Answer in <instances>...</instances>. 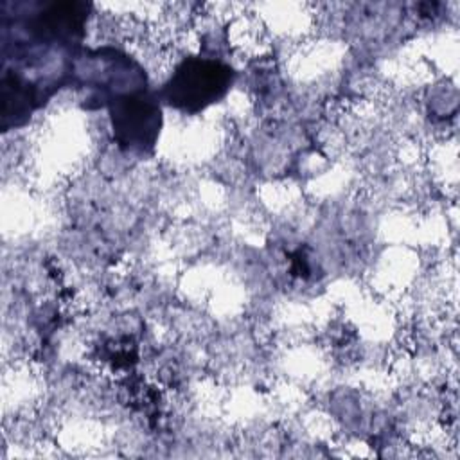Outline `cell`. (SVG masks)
<instances>
[{"label": "cell", "instance_id": "1", "mask_svg": "<svg viewBox=\"0 0 460 460\" xmlns=\"http://www.w3.org/2000/svg\"><path fill=\"white\" fill-rule=\"evenodd\" d=\"M88 9L83 2H38L29 5L27 14L4 16V129L23 124L59 88L68 58L84 34Z\"/></svg>", "mask_w": 460, "mask_h": 460}, {"label": "cell", "instance_id": "2", "mask_svg": "<svg viewBox=\"0 0 460 460\" xmlns=\"http://www.w3.org/2000/svg\"><path fill=\"white\" fill-rule=\"evenodd\" d=\"M140 70L128 68L115 72L102 81V88H110L108 106L115 142L133 153H149L158 138L162 111L158 99L147 90L146 83L128 86L122 90V83L137 75Z\"/></svg>", "mask_w": 460, "mask_h": 460}, {"label": "cell", "instance_id": "3", "mask_svg": "<svg viewBox=\"0 0 460 460\" xmlns=\"http://www.w3.org/2000/svg\"><path fill=\"white\" fill-rule=\"evenodd\" d=\"M234 70L207 58H187L178 65L162 90L164 101L185 113H198L226 95Z\"/></svg>", "mask_w": 460, "mask_h": 460}]
</instances>
